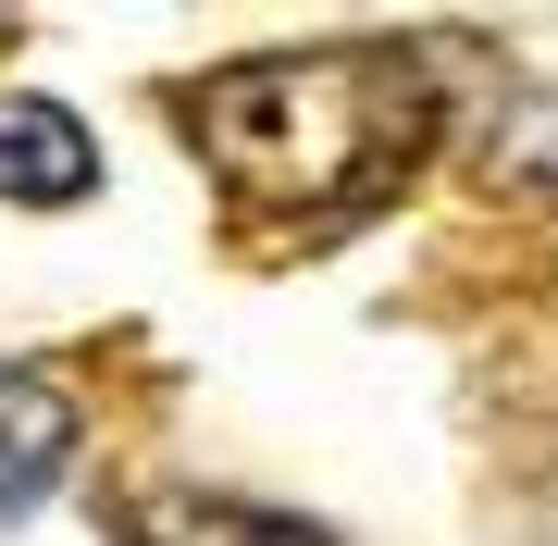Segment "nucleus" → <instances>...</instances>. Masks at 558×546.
Instances as JSON below:
<instances>
[{"label": "nucleus", "mask_w": 558, "mask_h": 546, "mask_svg": "<svg viewBox=\"0 0 558 546\" xmlns=\"http://www.w3.org/2000/svg\"><path fill=\"white\" fill-rule=\"evenodd\" d=\"M186 137L236 199L286 211H373L410 186L422 137H435V87L410 50H299V62H236V75L186 87Z\"/></svg>", "instance_id": "obj_1"}, {"label": "nucleus", "mask_w": 558, "mask_h": 546, "mask_svg": "<svg viewBox=\"0 0 558 546\" xmlns=\"http://www.w3.org/2000/svg\"><path fill=\"white\" fill-rule=\"evenodd\" d=\"M87 186H100V137H87L62 100H38V87H0V199L75 211Z\"/></svg>", "instance_id": "obj_2"}, {"label": "nucleus", "mask_w": 558, "mask_h": 546, "mask_svg": "<svg viewBox=\"0 0 558 546\" xmlns=\"http://www.w3.org/2000/svg\"><path fill=\"white\" fill-rule=\"evenodd\" d=\"M62 460H75V398H62L50 373L0 361V534L62 485Z\"/></svg>", "instance_id": "obj_3"}, {"label": "nucleus", "mask_w": 558, "mask_h": 546, "mask_svg": "<svg viewBox=\"0 0 558 546\" xmlns=\"http://www.w3.org/2000/svg\"><path fill=\"white\" fill-rule=\"evenodd\" d=\"M124 546H336L299 509H260V497H223V485H174V497H137L124 509Z\"/></svg>", "instance_id": "obj_4"}]
</instances>
